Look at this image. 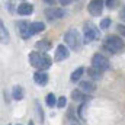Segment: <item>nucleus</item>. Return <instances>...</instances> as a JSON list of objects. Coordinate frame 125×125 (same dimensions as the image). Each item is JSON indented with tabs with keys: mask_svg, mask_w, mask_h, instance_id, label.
<instances>
[{
	"mask_svg": "<svg viewBox=\"0 0 125 125\" xmlns=\"http://www.w3.org/2000/svg\"><path fill=\"white\" fill-rule=\"evenodd\" d=\"M29 62H31L32 67L41 70V71H45L47 68L51 67L52 60L45 54V52H39V51H33L29 54Z\"/></svg>",
	"mask_w": 125,
	"mask_h": 125,
	"instance_id": "f257e3e1",
	"label": "nucleus"
},
{
	"mask_svg": "<svg viewBox=\"0 0 125 125\" xmlns=\"http://www.w3.org/2000/svg\"><path fill=\"white\" fill-rule=\"evenodd\" d=\"M125 47V42L124 39L118 35H108L103 41V48L108 50L109 52L112 54H116L118 51H121L122 48Z\"/></svg>",
	"mask_w": 125,
	"mask_h": 125,
	"instance_id": "f03ea898",
	"label": "nucleus"
},
{
	"mask_svg": "<svg viewBox=\"0 0 125 125\" xmlns=\"http://www.w3.org/2000/svg\"><path fill=\"white\" fill-rule=\"evenodd\" d=\"M64 42L67 44L68 48L71 50H79L80 48V36L76 29H68L64 33Z\"/></svg>",
	"mask_w": 125,
	"mask_h": 125,
	"instance_id": "7ed1b4c3",
	"label": "nucleus"
},
{
	"mask_svg": "<svg viewBox=\"0 0 125 125\" xmlns=\"http://www.w3.org/2000/svg\"><path fill=\"white\" fill-rule=\"evenodd\" d=\"M83 35H84V42L89 44V42H93L96 39H99L100 36V32L99 29L94 26L93 23H84V29H83Z\"/></svg>",
	"mask_w": 125,
	"mask_h": 125,
	"instance_id": "20e7f679",
	"label": "nucleus"
},
{
	"mask_svg": "<svg viewBox=\"0 0 125 125\" xmlns=\"http://www.w3.org/2000/svg\"><path fill=\"white\" fill-rule=\"evenodd\" d=\"M92 65L96 67V68H99L100 71H106V70H109V60L103 54L96 52L92 57Z\"/></svg>",
	"mask_w": 125,
	"mask_h": 125,
	"instance_id": "39448f33",
	"label": "nucleus"
},
{
	"mask_svg": "<svg viewBox=\"0 0 125 125\" xmlns=\"http://www.w3.org/2000/svg\"><path fill=\"white\" fill-rule=\"evenodd\" d=\"M105 7V0H90L87 4V10L92 16H99Z\"/></svg>",
	"mask_w": 125,
	"mask_h": 125,
	"instance_id": "423d86ee",
	"label": "nucleus"
},
{
	"mask_svg": "<svg viewBox=\"0 0 125 125\" xmlns=\"http://www.w3.org/2000/svg\"><path fill=\"white\" fill-rule=\"evenodd\" d=\"M44 15L48 18V19H51V21H54V19H61L65 16V12L62 10V9H58V7H48V9H45L44 10Z\"/></svg>",
	"mask_w": 125,
	"mask_h": 125,
	"instance_id": "0eeeda50",
	"label": "nucleus"
},
{
	"mask_svg": "<svg viewBox=\"0 0 125 125\" xmlns=\"http://www.w3.org/2000/svg\"><path fill=\"white\" fill-rule=\"evenodd\" d=\"M16 26H18V31H19L21 36H22L23 39H28V38L31 36V33H29V26H31V23H28L26 21H18V22H16Z\"/></svg>",
	"mask_w": 125,
	"mask_h": 125,
	"instance_id": "6e6552de",
	"label": "nucleus"
},
{
	"mask_svg": "<svg viewBox=\"0 0 125 125\" xmlns=\"http://www.w3.org/2000/svg\"><path fill=\"white\" fill-rule=\"evenodd\" d=\"M68 55H70L68 47H65V45L61 44V45H58L57 50H55V57H54V60H55V61H62V60L68 58Z\"/></svg>",
	"mask_w": 125,
	"mask_h": 125,
	"instance_id": "1a4fd4ad",
	"label": "nucleus"
},
{
	"mask_svg": "<svg viewBox=\"0 0 125 125\" xmlns=\"http://www.w3.org/2000/svg\"><path fill=\"white\" fill-rule=\"evenodd\" d=\"M33 82L38 84V86H45L48 83V74L45 71H41L38 70L35 74H33Z\"/></svg>",
	"mask_w": 125,
	"mask_h": 125,
	"instance_id": "9d476101",
	"label": "nucleus"
},
{
	"mask_svg": "<svg viewBox=\"0 0 125 125\" xmlns=\"http://www.w3.org/2000/svg\"><path fill=\"white\" fill-rule=\"evenodd\" d=\"M32 12H33V6H32L31 3L23 1V3H21V4L18 6V13H19V15H22V16L31 15Z\"/></svg>",
	"mask_w": 125,
	"mask_h": 125,
	"instance_id": "9b49d317",
	"label": "nucleus"
},
{
	"mask_svg": "<svg viewBox=\"0 0 125 125\" xmlns=\"http://www.w3.org/2000/svg\"><path fill=\"white\" fill-rule=\"evenodd\" d=\"M51 47H52V44H51V41H48V39H41V41H36V42H35V48H36L38 51H41V52L50 51Z\"/></svg>",
	"mask_w": 125,
	"mask_h": 125,
	"instance_id": "f8f14e48",
	"label": "nucleus"
},
{
	"mask_svg": "<svg viewBox=\"0 0 125 125\" xmlns=\"http://www.w3.org/2000/svg\"><path fill=\"white\" fill-rule=\"evenodd\" d=\"M45 29V25L42 23V22H32L31 26H29V33L32 35H35V33H39V32H42Z\"/></svg>",
	"mask_w": 125,
	"mask_h": 125,
	"instance_id": "ddd939ff",
	"label": "nucleus"
},
{
	"mask_svg": "<svg viewBox=\"0 0 125 125\" xmlns=\"http://www.w3.org/2000/svg\"><path fill=\"white\" fill-rule=\"evenodd\" d=\"M79 89H82L83 92H87V93H92L96 90V86H94L93 82H80V86H79Z\"/></svg>",
	"mask_w": 125,
	"mask_h": 125,
	"instance_id": "4468645a",
	"label": "nucleus"
},
{
	"mask_svg": "<svg viewBox=\"0 0 125 125\" xmlns=\"http://www.w3.org/2000/svg\"><path fill=\"white\" fill-rule=\"evenodd\" d=\"M12 96H13L15 100H22L23 96H25V90H23V87H22V86H15V87L12 89Z\"/></svg>",
	"mask_w": 125,
	"mask_h": 125,
	"instance_id": "2eb2a0df",
	"label": "nucleus"
},
{
	"mask_svg": "<svg viewBox=\"0 0 125 125\" xmlns=\"http://www.w3.org/2000/svg\"><path fill=\"white\" fill-rule=\"evenodd\" d=\"M71 97H73V100L83 102V100H86L89 96L86 94V92H83L82 89H77V90H73V92H71Z\"/></svg>",
	"mask_w": 125,
	"mask_h": 125,
	"instance_id": "dca6fc26",
	"label": "nucleus"
},
{
	"mask_svg": "<svg viewBox=\"0 0 125 125\" xmlns=\"http://www.w3.org/2000/svg\"><path fill=\"white\" fill-rule=\"evenodd\" d=\"M102 73H103V71H100L99 68H96L93 65L87 68V76H89L90 79H93V80H99V79L102 77Z\"/></svg>",
	"mask_w": 125,
	"mask_h": 125,
	"instance_id": "f3484780",
	"label": "nucleus"
},
{
	"mask_svg": "<svg viewBox=\"0 0 125 125\" xmlns=\"http://www.w3.org/2000/svg\"><path fill=\"white\" fill-rule=\"evenodd\" d=\"M83 73H84V68H83V67H77V68H76V70L71 73V76H70V80H71V82H74V83H76V82H79V80L82 79Z\"/></svg>",
	"mask_w": 125,
	"mask_h": 125,
	"instance_id": "a211bd4d",
	"label": "nucleus"
},
{
	"mask_svg": "<svg viewBox=\"0 0 125 125\" xmlns=\"http://www.w3.org/2000/svg\"><path fill=\"white\" fill-rule=\"evenodd\" d=\"M0 39H1L3 44L9 42V32H7V29H6V26H4L3 22H0Z\"/></svg>",
	"mask_w": 125,
	"mask_h": 125,
	"instance_id": "6ab92c4d",
	"label": "nucleus"
},
{
	"mask_svg": "<svg viewBox=\"0 0 125 125\" xmlns=\"http://www.w3.org/2000/svg\"><path fill=\"white\" fill-rule=\"evenodd\" d=\"M45 102H47V105H48L50 108L55 106V105H57V97H55V94L54 93H48L47 94V97H45Z\"/></svg>",
	"mask_w": 125,
	"mask_h": 125,
	"instance_id": "aec40b11",
	"label": "nucleus"
},
{
	"mask_svg": "<svg viewBox=\"0 0 125 125\" xmlns=\"http://www.w3.org/2000/svg\"><path fill=\"white\" fill-rule=\"evenodd\" d=\"M105 4H106V7H108L109 10H114V9H116V7H118L119 0H106V1H105Z\"/></svg>",
	"mask_w": 125,
	"mask_h": 125,
	"instance_id": "412c9836",
	"label": "nucleus"
},
{
	"mask_svg": "<svg viewBox=\"0 0 125 125\" xmlns=\"http://www.w3.org/2000/svg\"><path fill=\"white\" fill-rule=\"evenodd\" d=\"M35 108H36V112H38V116H39V122L42 124V122H44V111H42V108L39 106V102H38V100L35 102Z\"/></svg>",
	"mask_w": 125,
	"mask_h": 125,
	"instance_id": "4be33fe9",
	"label": "nucleus"
},
{
	"mask_svg": "<svg viewBox=\"0 0 125 125\" xmlns=\"http://www.w3.org/2000/svg\"><path fill=\"white\" fill-rule=\"evenodd\" d=\"M109 26H111V19H109V18H106V19H102V21H100V29H103V31H105V29H108Z\"/></svg>",
	"mask_w": 125,
	"mask_h": 125,
	"instance_id": "5701e85b",
	"label": "nucleus"
},
{
	"mask_svg": "<svg viewBox=\"0 0 125 125\" xmlns=\"http://www.w3.org/2000/svg\"><path fill=\"white\" fill-rule=\"evenodd\" d=\"M67 105V99H65V96H61V97H58V102H57V106L60 108V109H62L64 106Z\"/></svg>",
	"mask_w": 125,
	"mask_h": 125,
	"instance_id": "b1692460",
	"label": "nucleus"
},
{
	"mask_svg": "<svg viewBox=\"0 0 125 125\" xmlns=\"http://www.w3.org/2000/svg\"><path fill=\"white\" fill-rule=\"evenodd\" d=\"M116 31H118V33L122 36V38H125V25H122V23H119L118 26H116Z\"/></svg>",
	"mask_w": 125,
	"mask_h": 125,
	"instance_id": "393cba45",
	"label": "nucleus"
},
{
	"mask_svg": "<svg viewBox=\"0 0 125 125\" xmlns=\"http://www.w3.org/2000/svg\"><path fill=\"white\" fill-rule=\"evenodd\" d=\"M86 109V102H83L82 105H80V108H79V115H80V118H84V115H83V111Z\"/></svg>",
	"mask_w": 125,
	"mask_h": 125,
	"instance_id": "a878e982",
	"label": "nucleus"
},
{
	"mask_svg": "<svg viewBox=\"0 0 125 125\" xmlns=\"http://www.w3.org/2000/svg\"><path fill=\"white\" fill-rule=\"evenodd\" d=\"M60 1V4H62V6H67V4H70L73 0H58Z\"/></svg>",
	"mask_w": 125,
	"mask_h": 125,
	"instance_id": "bb28decb",
	"label": "nucleus"
},
{
	"mask_svg": "<svg viewBox=\"0 0 125 125\" xmlns=\"http://www.w3.org/2000/svg\"><path fill=\"white\" fill-rule=\"evenodd\" d=\"M54 1H55V0H44V3H45V4H50V6H52Z\"/></svg>",
	"mask_w": 125,
	"mask_h": 125,
	"instance_id": "cd10ccee",
	"label": "nucleus"
},
{
	"mask_svg": "<svg viewBox=\"0 0 125 125\" xmlns=\"http://www.w3.org/2000/svg\"><path fill=\"white\" fill-rule=\"evenodd\" d=\"M121 19H124V21H125V10L121 12Z\"/></svg>",
	"mask_w": 125,
	"mask_h": 125,
	"instance_id": "c85d7f7f",
	"label": "nucleus"
},
{
	"mask_svg": "<svg viewBox=\"0 0 125 125\" xmlns=\"http://www.w3.org/2000/svg\"><path fill=\"white\" fill-rule=\"evenodd\" d=\"M28 125H33V122H32V121H29V124H28Z\"/></svg>",
	"mask_w": 125,
	"mask_h": 125,
	"instance_id": "c756f323",
	"label": "nucleus"
},
{
	"mask_svg": "<svg viewBox=\"0 0 125 125\" xmlns=\"http://www.w3.org/2000/svg\"><path fill=\"white\" fill-rule=\"evenodd\" d=\"M18 125H21V124H18Z\"/></svg>",
	"mask_w": 125,
	"mask_h": 125,
	"instance_id": "7c9ffc66",
	"label": "nucleus"
}]
</instances>
